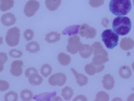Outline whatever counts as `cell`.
Masks as SVG:
<instances>
[{
	"instance_id": "cell-1",
	"label": "cell",
	"mask_w": 134,
	"mask_h": 101,
	"mask_svg": "<svg viewBox=\"0 0 134 101\" xmlns=\"http://www.w3.org/2000/svg\"><path fill=\"white\" fill-rule=\"evenodd\" d=\"M132 9L131 0H111L109 3L110 12L116 16H124Z\"/></svg>"
},
{
	"instance_id": "cell-2",
	"label": "cell",
	"mask_w": 134,
	"mask_h": 101,
	"mask_svg": "<svg viewBox=\"0 0 134 101\" xmlns=\"http://www.w3.org/2000/svg\"><path fill=\"white\" fill-rule=\"evenodd\" d=\"M113 28L117 34L125 36L129 33L132 29L131 21L127 17L118 16L113 20Z\"/></svg>"
},
{
	"instance_id": "cell-3",
	"label": "cell",
	"mask_w": 134,
	"mask_h": 101,
	"mask_svg": "<svg viewBox=\"0 0 134 101\" xmlns=\"http://www.w3.org/2000/svg\"><path fill=\"white\" fill-rule=\"evenodd\" d=\"M101 38L102 40L108 49H112L118 45L119 35L111 29L104 30L101 34Z\"/></svg>"
},
{
	"instance_id": "cell-4",
	"label": "cell",
	"mask_w": 134,
	"mask_h": 101,
	"mask_svg": "<svg viewBox=\"0 0 134 101\" xmlns=\"http://www.w3.org/2000/svg\"><path fill=\"white\" fill-rule=\"evenodd\" d=\"M67 46V51L72 54H76L80 52L84 48V45L80 42V37L78 36L74 35L68 39Z\"/></svg>"
},
{
	"instance_id": "cell-5",
	"label": "cell",
	"mask_w": 134,
	"mask_h": 101,
	"mask_svg": "<svg viewBox=\"0 0 134 101\" xmlns=\"http://www.w3.org/2000/svg\"><path fill=\"white\" fill-rule=\"evenodd\" d=\"M20 30L17 27H13L7 31L5 40L7 45L11 47H15L18 45L20 41Z\"/></svg>"
},
{
	"instance_id": "cell-6",
	"label": "cell",
	"mask_w": 134,
	"mask_h": 101,
	"mask_svg": "<svg viewBox=\"0 0 134 101\" xmlns=\"http://www.w3.org/2000/svg\"><path fill=\"white\" fill-rule=\"evenodd\" d=\"M40 7V2L36 0H29L24 7V13L28 17L34 16Z\"/></svg>"
},
{
	"instance_id": "cell-7",
	"label": "cell",
	"mask_w": 134,
	"mask_h": 101,
	"mask_svg": "<svg viewBox=\"0 0 134 101\" xmlns=\"http://www.w3.org/2000/svg\"><path fill=\"white\" fill-rule=\"evenodd\" d=\"M67 81L66 74L62 73H58L51 75L48 79V83L52 86H63Z\"/></svg>"
},
{
	"instance_id": "cell-8",
	"label": "cell",
	"mask_w": 134,
	"mask_h": 101,
	"mask_svg": "<svg viewBox=\"0 0 134 101\" xmlns=\"http://www.w3.org/2000/svg\"><path fill=\"white\" fill-rule=\"evenodd\" d=\"M79 34L81 36L87 39H93L96 35V30L93 27L90 26L87 24H83L80 26Z\"/></svg>"
},
{
	"instance_id": "cell-9",
	"label": "cell",
	"mask_w": 134,
	"mask_h": 101,
	"mask_svg": "<svg viewBox=\"0 0 134 101\" xmlns=\"http://www.w3.org/2000/svg\"><path fill=\"white\" fill-rule=\"evenodd\" d=\"M23 62L20 60H16L14 61L11 64L10 73L13 76L18 77L21 75L23 73L22 66Z\"/></svg>"
},
{
	"instance_id": "cell-10",
	"label": "cell",
	"mask_w": 134,
	"mask_h": 101,
	"mask_svg": "<svg viewBox=\"0 0 134 101\" xmlns=\"http://www.w3.org/2000/svg\"><path fill=\"white\" fill-rule=\"evenodd\" d=\"M1 21L2 23L5 26H10L14 25L16 21V18L15 15L11 13H7L3 14Z\"/></svg>"
},
{
	"instance_id": "cell-11",
	"label": "cell",
	"mask_w": 134,
	"mask_h": 101,
	"mask_svg": "<svg viewBox=\"0 0 134 101\" xmlns=\"http://www.w3.org/2000/svg\"><path fill=\"white\" fill-rule=\"evenodd\" d=\"M115 81L114 78L110 74H105L102 80L103 87L107 90L113 89L114 86Z\"/></svg>"
},
{
	"instance_id": "cell-12",
	"label": "cell",
	"mask_w": 134,
	"mask_h": 101,
	"mask_svg": "<svg viewBox=\"0 0 134 101\" xmlns=\"http://www.w3.org/2000/svg\"><path fill=\"white\" fill-rule=\"evenodd\" d=\"M71 69L73 74H74L75 76L77 84L79 86L83 87V86H84L86 85H87L88 81V78L86 75H85L84 74L78 73L75 69H74V68H72Z\"/></svg>"
},
{
	"instance_id": "cell-13",
	"label": "cell",
	"mask_w": 134,
	"mask_h": 101,
	"mask_svg": "<svg viewBox=\"0 0 134 101\" xmlns=\"http://www.w3.org/2000/svg\"><path fill=\"white\" fill-rule=\"evenodd\" d=\"M57 94L55 92L52 93H44L40 94L35 96L34 97V100L36 101H48L52 100Z\"/></svg>"
},
{
	"instance_id": "cell-14",
	"label": "cell",
	"mask_w": 134,
	"mask_h": 101,
	"mask_svg": "<svg viewBox=\"0 0 134 101\" xmlns=\"http://www.w3.org/2000/svg\"><path fill=\"white\" fill-rule=\"evenodd\" d=\"M134 46V41L130 38H124L121 41L120 47L124 50H129Z\"/></svg>"
},
{
	"instance_id": "cell-15",
	"label": "cell",
	"mask_w": 134,
	"mask_h": 101,
	"mask_svg": "<svg viewBox=\"0 0 134 101\" xmlns=\"http://www.w3.org/2000/svg\"><path fill=\"white\" fill-rule=\"evenodd\" d=\"M93 49V54L94 55H103L107 56L108 52L104 49L103 46L99 42H96L92 45Z\"/></svg>"
},
{
	"instance_id": "cell-16",
	"label": "cell",
	"mask_w": 134,
	"mask_h": 101,
	"mask_svg": "<svg viewBox=\"0 0 134 101\" xmlns=\"http://www.w3.org/2000/svg\"><path fill=\"white\" fill-rule=\"evenodd\" d=\"M62 0H46V6L50 11H54L60 6Z\"/></svg>"
},
{
	"instance_id": "cell-17",
	"label": "cell",
	"mask_w": 134,
	"mask_h": 101,
	"mask_svg": "<svg viewBox=\"0 0 134 101\" xmlns=\"http://www.w3.org/2000/svg\"><path fill=\"white\" fill-rule=\"evenodd\" d=\"M60 34L57 32H51L47 34L45 39L48 43H54L60 40Z\"/></svg>"
},
{
	"instance_id": "cell-18",
	"label": "cell",
	"mask_w": 134,
	"mask_h": 101,
	"mask_svg": "<svg viewBox=\"0 0 134 101\" xmlns=\"http://www.w3.org/2000/svg\"><path fill=\"white\" fill-rule=\"evenodd\" d=\"M80 26L79 25H75L70 26L65 28L62 33L63 35H68L69 36L75 35L78 33Z\"/></svg>"
},
{
	"instance_id": "cell-19",
	"label": "cell",
	"mask_w": 134,
	"mask_h": 101,
	"mask_svg": "<svg viewBox=\"0 0 134 101\" xmlns=\"http://www.w3.org/2000/svg\"><path fill=\"white\" fill-rule=\"evenodd\" d=\"M58 60L60 64L63 66H68L71 61V57L70 55L63 52L58 54Z\"/></svg>"
},
{
	"instance_id": "cell-20",
	"label": "cell",
	"mask_w": 134,
	"mask_h": 101,
	"mask_svg": "<svg viewBox=\"0 0 134 101\" xmlns=\"http://www.w3.org/2000/svg\"><path fill=\"white\" fill-rule=\"evenodd\" d=\"M14 5V0H0V10L2 12H6L12 8Z\"/></svg>"
},
{
	"instance_id": "cell-21",
	"label": "cell",
	"mask_w": 134,
	"mask_h": 101,
	"mask_svg": "<svg viewBox=\"0 0 134 101\" xmlns=\"http://www.w3.org/2000/svg\"><path fill=\"white\" fill-rule=\"evenodd\" d=\"M40 44L35 41H31L27 43L26 45V50L31 54H35L40 50Z\"/></svg>"
},
{
	"instance_id": "cell-22",
	"label": "cell",
	"mask_w": 134,
	"mask_h": 101,
	"mask_svg": "<svg viewBox=\"0 0 134 101\" xmlns=\"http://www.w3.org/2000/svg\"><path fill=\"white\" fill-rule=\"evenodd\" d=\"M119 73L121 78L124 79H127L130 78L132 74L130 68L127 66L121 67L119 69Z\"/></svg>"
},
{
	"instance_id": "cell-23",
	"label": "cell",
	"mask_w": 134,
	"mask_h": 101,
	"mask_svg": "<svg viewBox=\"0 0 134 101\" xmlns=\"http://www.w3.org/2000/svg\"><path fill=\"white\" fill-rule=\"evenodd\" d=\"M109 61V58L107 56L103 55H95L92 59V63L95 66H99Z\"/></svg>"
},
{
	"instance_id": "cell-24",
	"label": "cell",
	"mask_w": 134,
	"mask_h": 101,
	"mask_svg": "<svg viewBox=\"0 0 134 101\" xmlns=\"http://www.w3.org/2000/svg\"><path fill=\"white\" fill-rule=\"evenodd\" d=\"M43 78L38 74H32L28 78L29 83L33 86L40 85L43 82Z\"/></svg>"
},
{
	"instance_id": "cell-25",
	"label": "cell",
	"mask_w": 134,
	"mask_h": 101,
	"mask_svg": "<svg viewBox=\"0 0 134 101\" xmlns=\"http://www.w3.org/2000/svg\"><path fill=\"white\" fill-rule=\"evenodd\" d=\"M74 94V91L73 89L69 87L66 86L63 88L62 90V96L64 100L69 101L73 97Z\"/></svg>"
},
{
	"instance_id": "cell-26",
	"label": "cell",
	"mask_w": 134,
	"mask_h": 101,
	"mask_svg": "<svg viewBox=\"0 0 134 101\" xmlns=\"http://www.w3.org/2000/svg\"><path fill=\"white\" fill-rule=\"evenodd\" d=\"M84 49L82 51L79 52V54L82 58H88L91 55V54H92L93 49V47L88 44H84Z\"/></svg>"
},
{
	"instance_id": "cell-27",
	"label": "cell",
	"mask_w": 134,
	"mask_h": 101,
	"mask_svg": "<svg viewBox=\"0 0 134 101\" xmlns=\"http://www.w3.org/2000/svg\"><path fill=\"white\" fill-rule=\"evenodd\" d=\"M85 73L89 75H93L96 73H97V66H96L93 63L87 64L84 67Z\"/></svg>"
},
{
	"instance_id": "cell-28",
	"label": "cell",
	"mask_w": 134,
	"mask_h": 101,
	"mask_svg": "<svg viewBox=\"0 0 134 101\" xmlns=\"http://www.w3.org/2000/svg\"><path fill=\"white\" fill-rule=\"evenodd\" d=\"M52 67L49 64H44L41 67L40 73L43 77L47 78L52 74Z\"/></svg>"
},
{
	"instance_id": "cell-29",
	"label": "cell",
	"mask_w": 134,
	"mask_h": 101,
	"mask_svg": "<svg viewBox=\"0 0 134 101\" xmlns=\"http://www.w3.org/2000/svg\"><path fill=\"white\" fill-rule=\"evenodd\" d=\"M33 97V93L29 90H24L20 94V97L23 101H30Z\"/></svg>"
},
{
	"instance_id": "cell-30",
	"label": "cell",
	"mask_w": 134,
	"mask_h": 101,
	"mask_svg": "<svg viewBox=\"0 0 134 101\" xmlns=\"http://www.w3.org/2000/svg\"><path fill=\"white\" fill-rule=\"evenodd\" d=\"M4 98L6 101H16L18 100V95L14 91H10L5 94Z\"/></svg>"
},
{
	"instance_id": "cell-31",
	"label": "cell",
	"mask_w": 134,
	"mask_h": 101,
	"mask_svg": "<svg viewBox=\"0 0 134 101\" xmlns=\"http://www.w3.org/2000/svg\"><path fill=\"white\" fill-rule=\"evenodd\" d=\"M109 100V96L108 94L105 92L101 91L98 92L96 96L95 101H108Z\"/></svg>"
},
{
	"instance_id": "cell-32",
	"label": "cell",
	"mask_w": 134,
	"mask_h": 101,
	"mask_svg": "<svg viewBox=\"0 0 134 101\" xmlns=\"http://www.w3.org/2000/svg\"><path fill=\"white\" fill-rule=\"evenodd\" d=\"M104 0H89L90 5L93 8H98L103 5Z\"/></svg>"
},
{
	"instance_id": "cell-33",
	"label": "cell",
	"mask_w": 134,
	"mask_h": 101,
	"mask_svg": "<svg viewBox=\"0 0 134 101\" xmlns=\"http://www.w3.org/2000/svg\"><path fill=\"white\" fill-rule=\"evenodd\" d=\"M34 32L31 29H27L24 32V36L27 41L31 40L34 37Z\"/></svg>"
},
{
	"instance_id": "cell-34",
	"label": "cell",
	"mask_w": 134,
	"mask_h": 101,
	"mask_svg": "<svg viewBox=\"0 0 134 101\" xmlns=\"http://www.w3.org/2000/svg\"><path fill=\"white\" fill-rule=\"evenodd\" d=\"M9 55L13 58H20L22 55L23 53L18 50L12 49L9 52Z\"/></svg>"
},
{
	"instance_id": "cell-35",
	"label": "cell",
	"mask_w": 134,
	"mask_h": 101,
	"mask_svg": "<svg viewBox=\"0 0 134 101\" xmlns=\"http://www.w3.org/2000/svg\"><path fill=\"white\" fill-rule=\"evenodd\" d=\"M38 70L35 68L29 67L26 69L25 75L26 78H29L31 75L35 74H38Z\"/></svg>"
},
{
	"instance_id": "cell-36",
	"label": "cell",
	"mask_w": 134,
	"mask_h": 101,
	"mask_svg": "<svg viewBox=\"0 0 134 101\" xmlns=\"http://www.w3.org/2000/svg\"><path fill=\"white\" fill-rule=\"evenodd\" d=\"M10 88V85L7 81L0 80V92H5Z\"/></svg>"
},
{
	"instance_id": "cell-37",
	"label": "cell",
	"mask_w": 134,
	"mask_h": 101,
	"mask_svg": "<svg viewBox=\"0 0 134 101\" xmlns=\"http://www.w3.org/2000/svg\"><path fill=\"white\" fill-rule=\"evenodd\" d=\"M8 56L6 53L0 52V65H4L8 61Z\"/></svg>"
},
{
	"instance_id": "cell-38",
	"label": "cell",
	"mask_w": 134,
	"mask_h": 101,
	"mask_svg": "<svg viewBox=\"0 0 134 101\" xmlns=\"http://www.w3.org/2000/svg\"><path fill=\"white\" fill-rule=\"evenodd\" d=\"M87 98L83 95H79L75 98L73 101H87Z\"/></svg>"
},
{
	"instance_id": "cell-39",
	"label": "cell",
	"mask_w": 134,
	"mask_h": 101,
	"mask_svg": "<svg viewBox=\"0 0 134 101\" xmlns=\"http://www.w3.org/2000/svg\"><path fill=\"white\" fill-rule=\"evenodd\" d=\"M104 69V66L103 64L99 65V66H97V73H101L102 72Z\"/></svg>"
},
{
	"instance_id": "cell-40",
	"label": "cell",
	"mask_w": 134,
	"mask_h": 101,
	"mask_svg": "<svg viewBox=\"0 0 134 101\" xmlns=\"http://www.w3.org/2000/svg\"><path fill=\"white\" fill-rule=\"evenodd\" d=\"M127 101H134V93L131 94L127 98Z\"/></svg>"
},
{
	"instance_id": "cell-41",
	"label": "cell",
	"mask_w": 134,
	"mask_h": 101,
	"mask_svg": "<svg viewBox=\"0 0 134 101\" xmlns=\"http://www.w3.org/2000/svg\"><path fill=\"white\" fill-rule=\"evenodd\" d=\"M3 69H4L3 65H0V73L3 70Z\"/></svg>"
},
{
	"instance_id": "cell-42",
	"label": "cell",
	"mask_w": 134,
	"mask_h": 101,
	"mask_svg": "<svg viewBox=\"0 0 134 101\" xmlns=\"http://www.w3.org/2000/svg\"><path fill=\"white\" fill-rule=\"evenodd\" d=\"M3 38L2 37L0 36V45L2 44H3Z\"/></svg>"
},
{
	"instance_id": "cell-43",
	"label": "cell",
	"mask_w": 134,
	"mask_h": 101,
	"mask_svg": "<svg viewBox=\"0 0 134 101\" xmlns=\"http://www.w3.org/2000/svg\"><path fill=\"white\" fill-rule=\"evenodd\" d=\"M132 68H133V70L134 71V62L133 63V64H132Z\"/></svg>"
},
{
	"instance_id": "cell-44",
	"label": "cell",
	"mask_w": 134,
	"mask_h": 101,
	"mask_svg": "<svg viewBox=\"0 0 134 101\" xmlns=\"http://www.w3.org/2000/svg\"><path fill=\"white\" fill-rule=\"evenodd\" d=\"M133 4H134V0H133Z\"/></svg>"
}]
</instances>
